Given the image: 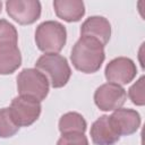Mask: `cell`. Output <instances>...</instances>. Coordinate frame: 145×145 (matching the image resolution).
<instances>
[{"label": "cell", "instance_id": "cell-1", "mask_svg": "<svg viewBox=\"0 0 145 145\" xmlns=\"http://www.w3.org/2000/svg\"><path fill=\"white\" fill-rule=\"evenodd\" d=\"M70 59L77 70L85 74L96 72L105 59L104 45L93 37L80 36L72 46Z\"/></svg>", "mask_w": 145, "mask_h": 145}, {"label": "cell", "instance_id": "cell-2", "mask_svg": "<svg viewBox=\"0 0 145 145\" xmlns=\"http://www.w3.org/2000/svg\"><path fill=\"white\" fill-rule=\"evenodd\" d=\"M35 68L46 77L49 84L54 88L63 87L71 76V69L67 59L58 53L41 56L36 60Z\"/></svg>", "mask_w": 145, "mask_h": 145}, {"label": "cell", "instance_id": "cell-3", "mask_svg": "<svg viewBox=\"0 0 145 145\" xmlns=\"http://www.w3.org/2000/svg\"><path fill=\"white\" fill-rule=\"evenodd\" d=\"M67 41V31L62 24L56 20H46L40 24L35 31V42L39 50L44 53H58Z\"/></svg>", "mask_w": 145, "mask_h": 145}, {"label": "cell", "instance_id": "cell-4", "mask_svg": "<svg viewBox=\"0 0 145 145\" xmlns=\"http://www.w3.org/2000/svg\"><path fill=\"white\" fill-rule=\"evenodd\" d=\"M49 80L36 68L23 69L17 77L19 95L28 96L37 101L44 100L49 94Z\"/></svg>", "mask_w": 145, "mask_h": 145}, {"label": "cell", "instance_id": "cell-5", "mask_svg": "<svg viewBox=\"0 0 145 145\" xmlns=\"http://www.w3.org/2000/svg\"><path fill=\"white\" fill-rule=\"evenodd\" d=\"M10 112L15 122L20 127H28L34 123L41 114L40 101L19 95L11 101Z\"/></svg>", "mask_w": 145, "mask_h": 145}, {"label": "cell", "instance_id": "cell-6", "mask_svg": "<svg viewBox=\"0 0 145 145\" xmlns=\"http://www.w3.org/2000/svg\"><path fill=\"white\" fill-rule=\"evenodd\" d=\"M127 99L126 91L117 84L106 83L96 88L94 93V102L102 111H113L120 109Z\"/></svg>", "mask_w": 145, "mask_h": 145}, {"label": "cell", "instance_id": "cell-7", "mask_svg": "<svg viewBox=\"0 0 145 145\" xmlns=\"http://www.w3.org/2000/svg\"><path fill=\"white\" fill-rule=\"evenodd\" d=\"M7 14L20 25L35 23L41 16V3L37 0H8Z\"/></svg>", "mask_w": 145, "mask_h": 145}, {"label": "cell", "instance_id": "cell-8", "mask_svg": "<svg viewBox=\"0 0 145 145\" xmlns=\"http://www.w3.org/2000/svg\"><path fill=\"white\" fill-rule=\"evenodd\" d=\"M105 78L109 83L117 85L129 84L137 74V68L134 61L126 57H119L111 60L105 67Z\"/></svg>", "mask_w": 145, "mask_h": 145}, {"label": "cell", "instance_id": "cell-9", "mask_svg": "<svg viewBox=\"0 0 145 145\" xmlns=\"http://www.w3.org/2000/svg\"><path fill=\"white\" fill-rule=\"evenodd\" d=\"M109 117L120 136L131 135L136 133L140 126V116L133 109H117Z\"/></svg>", "mask_w": 145, "mask_h": 145}, {"label": "cell", "instance_id": "cell-10", "mask_svg": "<svg viewBox=\"0 0 145 145\" xmlns=\"http://www.w3.org/2000/svg\"><path fill=\"white\" fill-rule=\"evenodd\" d=\"M91 138L95 145H114L120 135L111 123L109 116H101L91 127Z\"/></svg>", "mask_w": 145, "mask_h": 145}, {"label": "cell", "instance_id": "cell-11", "mask_svg": "<svg viewBox=\"0 0 145 145\" xmlns=\"http://www.w3.org/2000/svg\"><path fill=\"white\" fill-rule=\"evenodd\" d=\"M80 35L93 37L102 45H105L111 36V25L109 20L102 16H92L82 24Z\"/></svg>", "mask_w": 145, "mask_h": 145}, {"label": "cell", "instance_id": "cell-12", "mask_svg": "<svg viewBox=\"0 0 145 145\" xmlns=\"http://www.w3.org/2000/svg\"><path fill=\"white\" fill-rule=\"evenodd\" d=\"M53 8L56 15L68 23L80 20L85 14V6L80 0H54Z\"/></svg>", "mask_w": 145, "mask_h": 145}, {"label": "cell", "instance_id": "cell-13", "mask_svg": "<svg viewBox=\"0 0 145 145\" xmlns=\"http://www.w3.org/2000/svg\"><path fill=\"white\" fill-rule=\"evenodd\" d=\"M22 65V54L17 45L0 48V75L15 72Z\"/></svg>", "mask_w": 145, "mask_h": 145}, {"label": "cell", "instance_id": "cell-14", "mask_svg": "<svg viewBox=\"0 0 145 145\" xmlns=\"http://www.w3.org/2000/svg\"><path fill=\"white\" fill-rule=\"evenodd\" d=\"M87 123L84 117L77 112H67L59 120V130L63 134L69 133H80L84 134Z\"/></svg>", "mask_w": 145, "mask_h": 145}, {"label": "cell", "instance_id": "cell-15", "mask_svg": "<svg viewBox=\"0 0 145 145\" xmlns=\"http://www.w3.org/2000/svg\"><path fill=\"white\" fill-rule=\"evenodd\" d=\"M19 130V126L15 122L10 109L2 108L0 109V137L8 138L14 136Z\"/></svg>", "mask_w": 145, "mask_h": 145}, {"label": "cell", "instance_id": "cell-16", "mask_svg": "<svg viewBox=\"0 0 145 145\" xmlns=\"http://www.w3.org/2000/svg\"><path fill=\"white\" fill-rule=\"evenodd\" d=\"M17 42L18 33L16 27L6 19H0V48L6 45H17Z\"/></svg>", "mask_w": 145, "mask_h": 145}, {"label": "cell", "instance_id": "cell-17", "mask_svg": "<svg viewBox=\"0 0 145 145\" xmlns=\"http://www.w3.org/2000/svg\"><path fill=\"white\" fill-rule=\"evenodd\" d=\"M144 80H145L144 76L139 77V79L129 88V92H128V95H129V99L131 100V102L134 104H136V105H139V106L145 104Z\"/></svg>", "mask_w": 145, "mask_h": 145}, {"label": "cell", "instance_id": "cell-18", "mask_svg": "<svg viewBox=\"0 0 145 145\" xmlns=\"http://www.w3.org/2000/svg\"><path fill=\"white\" fill-rule=\"evenodd\" d=\"M57 145H88V140L84 134L69 133V134H63L59 138Z\"/></svg>", "mask_w": 145, "mask_h": 145}, {"label": "cell", "instance_id": "cell-19", "mask_svg": "<svg viewBox=\"0 0 145 145\" xmlns=\"http://www.w3.org/2000/svg\"><path fill=\"white\" fill-rule=\"evenodd\" d=\"M1 7H2V2L0 1V11H1Z\"/></svg>", "mask_w": 145, "mask_h": 145}]
</instances>
